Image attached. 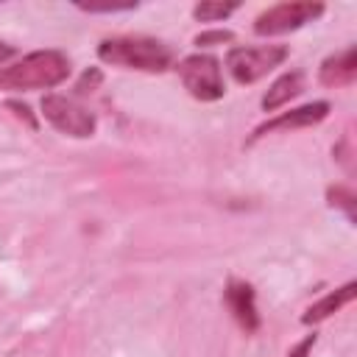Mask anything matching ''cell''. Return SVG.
Returning <instances> with one entry per match:
<instances>
[{
    "label": "cell",
    "instance_id": "6da1fadb",
    "mask_svg": "<svg viewBox=\"0 0 357 357\" xmlns=\"http://www.w3.org/2000/svg\"><path fill=\"white\" fill-rule=\"evenodd\" d=\"M98 59L112 67L165 73L173 64V47L153 36H112L98 45Z\"/></svg>",
    "mask_w": 357,
    "mask_h": 357
},
{
    "label": "cell",
    "instance_id": "7a4b0ae2",
    "mask_svg": "<svg viewBox=\"0 0 357 357\" xmlns=\"http://www.w3.org/2000/svg\"><path fill=\"white\" fill-rule=\"evenodd\" d=\"M70 75V59L61 50H33L17 64L0 70V89L28 92V89H53Z\"/></svg>",
    "mask_w": 357,
    "mask_h": 357
},
{
    "label": "cell",
    "instance_id": "3957f363",
    "mask_svg": "<svg viewBox=\"0 0 357 357\" xmlns=\"http://www.w3.org/2000/svg\"><path fill=\"white\" fill-rule=\"evenodd\" d=\"M176 73H178L184 89L201 103H212V100H220L226 95L220 61L209 53H192V56L181 59L176 64Z\"/></svg>",
    "mask_w": 357,
    "mask_h": 357
},
{
    "label": "cell",
    "instance_id": "277c9868",
    "mask_svg": "<svg viewBox=\"0 0 357 357\" xmlns=\"http://www.w3.org/2000/svg\"><path fill=\"white\" fill-rule=\"evenodd\" d=\"M284 45H251V47H231L226 53V70L237 84H254L276 70L287 59Z\"/></svg>",
    "mask_w": 357,
    "mask_h": 357
},
{
    "label": "cell",
    "instance_id": "5b68a950",
    "mask_svg": "<svg viewBox=\"0 0 357 357\" xmlns=\"http://www.w3.org/2000/svg\"><path fill=\"white\" fill-rule=\"evenodd\" d=\"M324 14V3H276L257 14L254 20V33L257 36H282L290 31L304 28L307 22H315Z\"/></svg>",
    "mask_w": 357,
    "mask_h": 357
},
{
    "label": "cell",
    "instance_id": "8992f818",
    "mask_svg": "<svg viewBox=\"0 0 357 357\" xmlns=\"http://www.w3.org/2000/svg\"><path fill=\"white\" fill-rule=\"evenodd\" d=\"M42 114L59 134H67V137H75V139H86L98 128L95 114L89 109H84L81 103H75L73 98H64V95H53V92L45 95L42 98Z\"/></svg>",
    "mask_w": 357,
    "mask_h": 357
},
{
    "label": "cell",
    "instance_id": "52a82bcc",
    "mask_svg": "<svg viewBox=\"0 0 357 357\" xmlns=\"http://www.w3.org/2000/svg\"><path fill=\"white\" fill-rule=\"evenodd\" d=\"M329 114V103L326 100H312V103H304L298 109H290V112H282L265 123H259L254 128V134L248 137V145H254L257 139L268 137V134H276V131H293V128H310V126H318L321 120H326Z\"/></svg>",
    "mask_w": 357,
    "mask_h": 357
},
{
    "label": "cell",
    "instance_id": "ba28073f",
    "mask_svg": "<svg viewBox=\"0 0 357 357\" xmlns=\"http://www.w3.org/2000/svg\"><path fill=\"white\" fill-rule=\"evenodd\" d=\"M223 301L237 321V326L245 335H254L259 329V312H257V293L245 279H229L223 290Z\"/></svg>",
    "mask_w": 357,
    "mask_h": 357
},
{
    "label": "cell",
    "instance_id": "9c48e42d",
    "mask_svg": "<svg viewBox=\"0 0 357 357\" xmlns=\"http://www.w3.org/2000/svg\"><path fill=\"white\" fill-rule=\"evenodd\" d=\"M357 78V47L349 45L332 56H326L318 67V81L324 86H349Z\"/></svg>",
    "mask_w": 357,
    "mask_h": 357
},
{
    "label": "cell",
    "instance_id": "30bf717a",
    "mask_svg": "<svg viewBox=\"0 0 357 357\" xmlns=\"http://www.w3.org/2000/svg\"><path fill=\"white\" fill-rule=\"evenodd\" d=\"M354 296H357V282H346L343 287L329 290L324 298H318L315 304H310V307L304 310L301 324H304V326H315V324H321V321L332 318L337 310H343L349 301H354Z\"/></svg>",
    "mask_w": 357,
    "mask_h": 357
},
{
    "label": "cell",
    "instance_id": "8fae6325",
    "mask_svg": "<svg viewBox=\"0 0 357 357\" xmlns=\"http://www.w3.org/2000/svg\"><path fill=\"white\" fill-rule=\"evenodd\" d=\"M301 92H304V73H301V70H290V73L279 75V78L268 86V92L262 95L259 106H262V112H276V109H282L284 103H290L293 98H298Z\"/></svg>",
    "mask_w": 357,
    "mask_h": 357
},
{
    "label": "cell",
    "instance_id": "7c38bea8",
    "mask_svg": "<svg viewBox=\"0 0 357 357\" xmlns=\"http://www.w3.org/2000/svg\"><path fill=\"white\" fill-rule=\"evenodd\" d=\"M326 204L332 206V209H343L346 212V218H349V223H354V212H357V192L349 187V184H332L329 190H326Z\"/></svg>",
    "mask_w": 357,
    "mask_h": 357
},
{
    "label": "cell",
    "instance_id": "4fadbf2b",
    "mask_svg": "<svg viewBox=\"0 0 357 357\" xmlns=\"http://www.w3.org/2000/svg\"><path fill=\"white\" fill-rule=\"evenodd\" d=\"M234 11H237V3H212V0H204V3H195L192 6V17L198 22H220V20H226Z\"/></svg>",
    "mask_w": 357,
    "mask_h": 357
},
{
    "label": "cell",
    "instance_id": "5bb4252c",
    "mask_svg": "<svg viewBox=\"0 0 357 357\" xmlns=\"http://www.w3.org/2000/svg\"><path fill=\"white\" fill-rule=\"evenodd\" d=\"M231 39H234L231 31H226V28H212V31H201L192 42H195L198 47H212V45H223V42H231Z\"/></svg>",
    "mask_w": 357,
    "mask_h": 357
},
{
    "label": "cell",
    "instance_id": "9a60e30c",
    "mask_svg": "<svg viewBox=\"0 0 357 357\" xmlns=\"http://www.w3.org/2000/svg\"><path fill=\"white\" fill-rule=\"evenodd\" d=\"M6 106L14 112V117H20L22 123H28V128H36V117L31 114V106H28V103H20V100H6Z\"/></svg>",
    "mask_w": 357,
    "mask_h": 357
},
{
    "label": "cell",
    "instance_id": "2e32d148",
    "mask_svg": "<svg viewBox=\"0 0 357 357\" xmlns=\"http://www.w3.org/2000/svg\"><path fill=\"white\" fill-rule=\"evenodd\" d=\"M315 340H318V335H315V332H312V335H307L304 340H298V343L287 351V357H310V351H312Z\"/></svg>",
    "mask_w": 357,
    "mask_h": 357
},
{
    "label": "cell",
    "instance_id": "e0dca14e",
    "mask_svg": "<svg viewBox=\"0 0 357 357\" xmlns=\"http://www.w3.org/2000/svg\"><path fill=\"white\" fill-rule=\"evenodd\" d=\"M100 78H103V75H100V70H95V67H92V70H86V73L81 75V81H78V86H75V89H78V92H89V89H95V86L100 84Z\"/></svg>",
    "mask_w": 357,
    "mask_h": 357
},
{
    "label": "cell",
    "instance_id": "ac0fdd59",
    "mask_svg": "<svg viewBox=\"0 0 357 357\" xmlns=\"http://www.w3.org/2000/svg\"><path fill=\"white\" fill-rule=\"evenodd\" d=\"M78 8L89 11V14H98V11L109 14V11H131V8H137V3H126V6H78Z\"/></svg>",
    "mask_w": 357,
    "mask_h": 357
},
{
    "label": "cell",
    "instance_id": "d6986e66",
    "mask_svg": "<svg viewBox=\"0 0 357 357\" xmlns=\"http://www.w3.org/2000/svg\"><path fill=\"white\" fill-rule=\"evenodd\" d=\"M11 56H14V47H11V45H6V42H0V64H3V61H8Z\"/></svg>",
    "mask_w": 357,
    "mask_h": 357
}]
</instances>
